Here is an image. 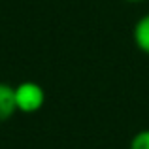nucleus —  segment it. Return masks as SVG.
<instances>
[{
    "instance_id": "nucleus-1",
    "label": "nucleus",
    "mask_w": 149,
    "mask_h": 149,
    "mask_svg": "<svg viewBox=\"0 0 149 149\" xmlns=\"http://www.w3.org/2000/svg\"><path fill=\"white\" fill-rule=\"evenodd\" d=\"M15 104L21 113H36L45 104V91L36 81H23L15 87Z\"/></svg>"
},
{
    "instance_id": "nucleus-2",
    "label": "nucleus",
    "mask_w": 149,
    "mask_h": 149,
    "mask_svg": "<svg viewBox=\"0 0 149 149\" xmlns=\"http://www.w3.org/2000/svg\"><path fill=\"white\" fill-rule=\"evenodd\" d=\"M17 111V104H15V87L10 83H2L0 81V123L11 119Z\"/></svg>"
},
{
    "instance_id": "nucleus-3",
    "label": "nucleus",
    "mask_w": 149,
    "mask_h": 149,
    "mask_svg": "<svg viewBox=\"0 0 149 149\" xmlns=\"http://www.w3.org/2000/svg\"><path fill=\"white\" fill-rule=\"evenodd\" d=\"M132 40L138 51H142L143 55H149V13L142 15L136 21L134 29H132Z\"/></svg>"
},
{
    "instance_id": "nucleus-4",
    "label": "nucleus",
    "mask_w": 149,
    "mask_h": 149,
    "mask_svg": "<svg viewBox=\"0 0 149 149\" xmlns=\"http://www.w3.org/2000/svg\"><path fill=\"white\" fill-rule=\"evenodd\" d=\"M130 149H149V128L136 132L130 140Z\"/></svg>"
},
{
    "instance_id": "nucleus-5",
    "label": "nucleus",
    "mask_w": 149,
    "mask_h": 149,
    "mask_svg": "<svg viewBox=\"0 0 149 149\" xmlns=\"http://www.w3.org/2000/svg\"><path fill=\"white\" fill-rule=\"evenodd\" d=\"M128 2H146V0H128Z\"/></svg>"
}]
</instances>
